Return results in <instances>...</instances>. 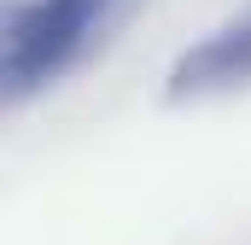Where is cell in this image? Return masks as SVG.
I'll use <instances>...</instances> for the list:
<instances>
[{"instance_id": "cell-1", "label": "cell", "mask_w": 251, "mask_h": 245, "mask_svg": "<svg viewBox=\"0 0 251 245\" xmlns=\"http://www.w3.org/2000/svg\"><path fill=\"white\" fill-rule=\"evenodd\" d=\"M117 6L123 0H18L6 12V29H0L6 105H24L41 88H53L64 70L105 35Z\"/></svg>"}, {"instance_id": "cell-2", "label": "cell", "mask_w": 251, "mask_h": 245, "mask_svg": "<svg viewBox=\"0 0 251 245\" xmlns=\"http://www.w3.org/2000/svg\"><path fill=\"white\" fill-rule=\"evenodd\" d=\"M251 88V0L222 18L204 41H193L187 53H176L164 76V99L170 105H204V99H228Z\"/></svg>"}]
</instances>
